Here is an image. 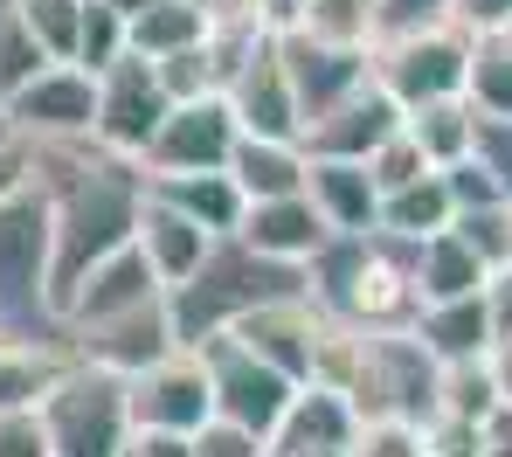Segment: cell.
<instances>
[{
	"instance_id": "cell-1",
	"label": "cell",
	"mask_w": 512,
	"mask_h": 457,
	"mask_svg": "<svg viewBox=\"0 0 512 457\" xmlns=\"http://www.w3.org/2000/svg\"><path fill=\"white\" fill-rule=\"evenodd\" d=\"M35 146V187L49 194V229H56V305L77 277L132 243L146 167L97 146V139H28Z\"/></svg>"
},
{
	"instance_id": "cell-2",
	"label": "cell",
	"mask_w": 512,
	"mask_h": 457,
	"mask_svg": "<svg viewBox=\"0 0 512 457\" xmlns=\"http://www.w3.org/2000/svg\"><path fill=\"white\" fill-rule=\"evenodd\" d=\"M284 291H305V264H284V257H263L256 243H243L236 229L208 243V257L167 291L173 305V333L194 347L208 333H229L250 305L263 298H284Z\"/></svg>"
},
{
	"instance_id": "cell-3",
	"label": "cell",
	"mask_w": 512,
	"mask_h": 457,
	"mask_svg": "<svg viewBox=\"0 0 512 457\" xmlns=\"http://www.w3.org/2000/svg\"><path fill=\"white\" fill-rule=\"evenodd\" d=\"M0 326L7 333H63L56 312V229L49 194L21 187L0 201Z\"/></svg>"
},
{
	"instance_id": "cell-4",
	"label": "cell",
	"mask_w": 512,
	"mask_h": 457,
	"mask_svg": "<svg viewBox=\"0 0 512 457\" xmlns=\"http://www.w3.org/2000/svg\"><path fill=\"white\" fill-rule=\"evenodd\" d=\"M42 430H49V457H125L132 451L125 374L70 361V374L42 395Z\"/></svg>"
},
{
	"instance_id": "cell-5",
	"label": "cell",
	"mask_w": 512,
	"mask_h": 457,
	"mask_svg": "<svg viewBox=\"0 0 512 457\" xmlns=\"http://www.w3.org/2000/svg\"><path fill=\"white\" fill-rule=\"evenodd\" d=\"M353 409L360 416H416L429 423L443 402V361L416 340V326H381L360 340V367H353Z\"/></svg>"
},
{
	"instance_id": "cell-6",
	"label": "cell",
	"mask_w": 512,
	"mask_h": 457,
	"mask_svg": "<svg viewBox=\"0 0 512 457\" xmlns=\"http://www.w3.org/2000/svg\"><path fill=\"white\" fill-rule=\"evenodd\" d=\"M374 77L388 84V97L402 111H416L429 97H464L471 77V28L464 21H429L409 35H388L374 42Z\"/></svg>"
},
{
	"instance_id": "cell-7",
	"label": "cell",
	"mask_w": 512,
	"mask_h": 457,
	"mask_svg": "<svg viewBox=\"0 0 512 457\" xmlns=\"http://www.w3.org/2000/svg\"><path fill=\"white\" fill-rule=\"evenodd\" d=\"M125 409H132V430H180L194 437L208 416H215V381H208V361L201 347H173L153 367H139L125 381Z\"/></svg>"
},
{
	"instance_id": "cell-8",
	"label": "cell",
	"mask_w": 512,
	"mask_h": 457,
	"mask_svg": "<svg viewBox=\"0 0 512 457\" xmlns=\"http://www.w3.org/2000/svg\"><path fill=\"white\" fill-rule=\"evenodd\" d=\"M194 347H201L208 381H215V416H236V423H250V430L270 437V430L284 423L298 381H291L284 367H270L263 354H250L236 333H208V340H194Z\"/></svg>"
},
{
	"instance_id": "cell-9",
	"label": "cell",
	"mask_w": 512,
	"mask_h": 457,
	"mask_svg": "<svg viewBox=\"0 0 512 457\" xmlns=\"http://www.w3.org/2000/svg\"><path fill=\"white\" fill-rule=\"evenodd\" d=\"M167 104L173 97L160 91V70H153L139 49H125L111 70H97V118H90V139L111 146V153H125V160H139V153L153 146Z\"/></svg>"
},
{
	"instance_id": "cell-10",
	"label": "cell",
	"mask_w": 512,
	"mask_h": 457,
	"mask_svg": "<svg viewBox=\"0 0 512 457\" xmlns=\"http://www.w3.org/2000/svg\"><path fill=\"white\" fill-rule=\"evenodd\" d=\"M236 139H243V125H236V111H229V97H222V91L180 97V104H167V118H160V132H153V146L139 153V167H146V174H201V167H229Z\"/></svg>"
},
{
	"instance_id": "cell-11",
	"label": "cell",
	"mask_w": 512,
	"mask_h": 457,
	"mask_svg": "<svg viewBox=\"0 0 512 457\" xmlns=\"http://www.w3.org/2000/svg\"><path fill=\"white\" fill-rule=\"evenodd\" d=\"M0 104H7V118H14L21 139H90V118H97V77H90L84 63L56 56V63H42L21 91H7Z\"/></svg>"
},
{
	"instance_id": "cell-12",
	"label": "cell",
	"mask_w": 512,
	"mask_h": 457,
	"mask_svg": "<svg viewBox=\"0 0 512 457\" xmlns=\"http://www.w3.org/2000/svg\"><path fill=\"white\" fill-rule=\"evenodd\" d=\"M180 347V333H173V305L167 298H146V305H132V312H111V319H90V326H70V354L90 367H111V374H139V367H153L160 354Z\"/></svg>"
},
{
	"instance_id": "cell-13",
	"label": "cell",
	"mask_w": 512,
	"mask_h": 457,
	"mask_svg": "<svg viewBox=\"0 0 512 457\" xmlns=\"http://www.w3.org/2000/svg\"><path fill=\"white\" fill-rule=\"evenodd\" d=\"M229 333H236L250 354H263L270 367H284L291 381H312V354H319V333H326V305H319L312 291H284V298L250 305Z\"/></svg>"
},
{
	"instance_id": "cell-14",
	"label": "cell",
	"mask_w": 512,
	"mask_h": 457,
	"mask_svg": "<svg viewBox=\"0 0 512 457\" xmlns=\"http://www.w3.org/2000/svg\"><path fill=\"white\" fill-rule=\"evenodd\" d=\"M222 97H229L236 125L256 132V139H298V132H305V118H298V91H291V70H284L277 35H263L250 56L236 63V77L222 84Z\"/></svg>"
},
{
	"instance_id": "cell-15",
	"label": "cell",
	"mask_w": 512,
	"mask_h": 457,
	"mask_svg": "<svg viewBox=\"0 0 512 457\" xmlns=\"http://www.w3.org/2000/svg\"><path fill=\"white\" fill-rule=\"evenodd\" d=\"M277 49H284V70H291V91H298V118H305V125L326 118L346 91H360V84L374 77V49L312 42V35H298V28H284Z\"/></svg>"
},
{
	"instance_id": "cell-16",
	"label": "cell",
	"mask_w": 512,
	"mask_h": 457,
	"mask_svg": "<svg viewBox=\"0 0 512 457\" xmlns=\"http://www.w3.org/2000/svg\"><path fill=\"white\" fill-rule=\"evenodd\" d=\"M146 298H167V284L160 271L146 264V250L139 243H118L111 257H97L70 291H63V333L70 326H90V319H111V312H132V305H146Z\"/></svg>"
},
{
	"instance_id": "cell-17",
	"label": "cell",
	"mask_w": 512,
	"mask_h": 457,
	"mask_svg": "<svg viewBox=\"0 0 512 457\" xmlns=\"http://www.w3.org/2000/svg\"><path fill=\"white\" fill-rule=\"evenodd\" d=\"M402 118H409V111L388 97V84H381V77H367V84H360V91H346L326 118H312V125L298 132V146H305V153H333V160H367L381 139H395V132H402Z\"/></svg>"
},
{
	"instance_id": "cell-18",
	"label": "cell",
	"mask_w": 512,
	"mask_h": 457,
	"mask_svg": "<svg viewBox=\"0 0 512 457\" xmlns=\"http://www.w3.org/2000/svg\"><path fill=\"white\" fill-rule=\"evenodd\" d=\"M353 395L346 388H326V381H298L284 423L270 430V457H312V451H346L353 444Z\"/></svg>"
},
{
	"instance_id": "cell-19",
	"label": "cell",
	"mask_w": 512,
	"mask_h": 457,
	"mask_svg": "<svg viewBox=\"0 0 512 457\" xmlns=\"http://www.w3.org/2000/svg\"><path fill=\"white\" fill-rule=\"evenodd\" d=\"M236 236L256 243L263 257H284V264H305L326 236H333V222L319 215V201L305 194V187H291V194H263L243 208V222H236Z\"/></svg>"
},
{
	"instance_id": "cell-20",
	"label": "cell",
	"mask_w": 512,
	"mask_h": 457,
	"mask_svg": "<svg viewBox=\"0 0 512 457\" xmlns=\"http://www.w3.org/2000/svg\"><path fill=\"white\" fill-rule=\"evenodd\" d=\"M70 333H7L0 326V409H42V395L70 374Z\"/></svg>"
},
{
	"instance_id": "cell-21",
	"label": "cell",
	"mask_w": 512,
	"mask_h": 457,
	"mask_svg": "<svg viewBox=\"0 0 512 457\" xmlns=\"http://www.w3.org/2000/svg\"><path fill=\"white\" fill-rule=\"evenodd\" d=\"M132 243L146 250V264L160 271V284H180V277L194 271L201 257H208V243H215V229H201L187 208H173L167 194H153L146 187V201H139V229H132Z\"/></svg>"
},
{
	"instance_id": "cell-22",
	"label": "cell",
	"mask_w": 512,
	"mask_h": 457,
	"mask_svg": "<svg viewBox=\"0 0 512 457\" xmlns=\"http://www.w3.org/2000/svg\"><path fill=\"white\" fill-rule=\"evenodd\" d=\"M305 194L319 201V215L333 229H381V187L367 174V160L305 153Z\"/></svg>"
},
{
	"instance_id": "cell-23",
	"label": "cell",
	"mask_w": 512,
	"mask_h": 457,
	"mask_svg": "<svg viewBox=\"0 0 512 457\" xmlns=\"http://www.w3.org/2000/svg\"><path fill=\"white\" fill-rule=\"evenodd\" d=\"M416 340H423L436 361H478V354H492V340H499L492 298L471 291V298H436V305H423L416 312Z\"/></svg>"
},
{
	"instance_id": "cell-24",
	"label": "cell",
	"mask_w": 512,
	"mask_h": 457,
	"mask_svg": "<svg viewBox=\"0 0 512 457\" xmlns=\"http://www.w3.org/2000/svg\"><path fill=\"white\" fill-rule=\"evenodd\" d=\"M416 291H423V305L436 298H471V291H492V264L457 236V229H436L416 243Z\"/></svg>"
},
{
	"instance_id": "cell-25",
	"label": "cell",
	"mask_w": 512,
	"mask_h": 457,
	"mask_svg": "<svg viewBox=\"0 0 512 457\" xmlns=\"http://www.w3.org/2000/svg\"><path fill=\"white\" fill-rule=\"evenodd\" d=\"M153 194H167L173 208H187L201 229H215V236H229L236 222H243V208H250V194L236 187L229 167H201V174H146Z\"/></svg>"
},
{
	"instance_id": "cell-26",
	"label": "cell",
	"mask_w": 512,
	"mask_h": 457,
	"mask_svg": "<svg viewBox=\"0 0 512 457\" xmlns=\"http://www.w3.org/2000/svg\"><path fill=\"white\" fill-rule=\"evenodd\" d=\"M229 174H236V187L250 201L291 194V187H305V146L298 139H256V132H243L236 153H229Z\"/></svg>"
},
{
	"instance_id": "cell-27",
	"label": "cell",
	"mask_w": 512,
	"mask_h": 457,
	"mask_svg": "<svg viewBox=\"0 0 512 457\" xmlns=\"http://www.w3.org/2000/svg\"><path fill=\"white\" fill-rule=\"evenodd\" d=\"M457 222V201H450V181H443V167H429L423 181L395 187V194H381V229H395V236H409V243H423L436 229H450Z\"/></svg>"
},
{
	"instance_id": "cell-28",
	"label": "cell",
	"mask_w": 512,
	"mask_h": 457,
	"mask_svg": "<svg viewBox=\"0 0 512 457\" xmlns=\"http://www.w3.org/2000/svg\"><path fill=\"white\" fill-rule=\"evenodd\" d=\"M402 125H409V139L429 153V167H450V160L471 153V125H478V111H471V97H429V104H416Z\"/></svg>"
},
{
	"instance_id": "cell-29",
	"label": "cell",
	"mask_w": 512,
	"mask_h": 457,
	"mask_svg": "<svg viewBox=\"0 0 512 457\" xmlns=\"http://www.w3.org/2000/svg\"><path fill=\"white\" fill-rule=\"evenodd\" d=\"M471 111L512 118V28H478L471 35V77H464Z\"/></svg>"
},
{
	"instance_id": "cell-30",
	"label": "cell",
	"mask_w": 512,
	"mask_h": 457,
	"mask_svg": "<svg viewBox=\"0 0 512 457\" xmlns=\"http://www.w3.org/2000/svg\"><path fill=\"white\" fill-rule=\"evenodd\" d=\"M208 42V7L194 0H153L132 14V49L139 56H173V49H194Z\"/></svg>"
},
{
	"instance_id": "cell-31",
	"label": "cell",
	"mask_w": 512,
	"mask_h": 457,
	"mask_svg": "<svg viewBox=\"0 0 512 457\" xmlns=\"http://www.w3.org/2000/svg\"><path fill=\"white\" fill-rule=\"evenodd\" d=\"M298 35L340 42V49H374L381 42V21H374V0H305Z\"/></svg>"
},
{
	"instance_id": "cell-32",
	"label": "cell",
	"mask_w": 512,
	"mask_h": 457,
	"mask_svg": "<svg viewBox=\"0 0 512 457\" xmlns=\"http://www.w3.org/2000/svg\"><path fill=\"white\" fill-rule=\"evenodd\" d=\"M125 49H132V21H125L111 0H84V21H77V49H70V63H84L90 77H97V70H111Z\"/></svg>"
},
{
	"instance_id": "cell-33",
	"label": "cell",
	"mask_w": 512,
	"mask_h": 457,
	"mask_svg": "<svg viewBox=\"0 0 512 457\" xmlns=\"http://www.w3.org/2000/svg\"><path fill=\"white\" fill-rule=\"evenodd\" d=\"M42 63H56V56H49V49H42V35L21 21V7H14V0H0V97L21 91Z\"/></svg>"
},
{
	"instance_id": "cell-34",
	"label": "cell",
	"mask_w": 512,
	"mask_h": 457,
	"mask_svg": "<svg viewBox=\"0 0 512 457\" xmlns=\"http://www.w3.org/2000/svg\"><path fill=\"white\" fill-rule=\"evenodd\" d=\"M346 451L353 457H429V430L416 416H360Z\"/></svg>"
},
{
	"instance_id": "cell-35",
	"label": "cell",
	"mask_w": 512,
	"mask_h": 457,
	"mask_svg": "<svg viewBox=\"0 0 512 457\" xmlns=\"http://www.w3.org/2000/svg\"><path fill=\"white\" fill-rule=\"evenodd\" d=\"M492 271H506L512 264V201H485V208H457V222H450Z\"/></svg>"
},
{
	"instance_id": "cell-36",
	"label": "cell",
	"mask_w": 512,
	"mask_h": 457,
	"mask_svg": "<svg viewBox=\"0 0 512 457\" xmlns=\"http://www.w3.org/2000/svg\"><path fill=\"white\" fill-rule=\"evenodd\" d=\"M153 70H160V91L180 104V97H208L222 91L215 84V56H208V42H194V49H173V56H146Z\"/></svg>"
},
{
	"instance_id": "cell-37",
	"label": "cell",
	"mask_w": 512,
	"mask_h": 457,
	"mask_svg": "<svg viewBox=\"0 0 512 457\" xmlns=\"http://www.w3.org/2000/svg\"><path fill=\"white\" fill-rule=\"evenodd\" d=\"M367 174H374L381 194H395V187H409V181H423V174H429V153L409 139V125H402L395 139H381V146L367 153Z\"/></svg>"
},
{
	"instance_id": "cell-38",
	"label": "cell",
	"mask_w": 512,
	"mask_h": 457,
	"mask_svg": "<svg viewBox=\"0 0 512 457\" xmlns=\"http://www.w3.org/2000/svg\"><path fill=\"white\" fill-rule=\"evenodd\" d=\"M14 7H21V21L42 35V49H49V56H70V49H77L84 0H14Z\"/></svg>"
},
{
	"instance_id": "cell-39",
	"label": "cell",
	"mask_w": 512,
	"mask_h": 457,
	"mask_svg": "<svg viewBox=\"0 0 512 457\" xmlns=\"http://www.w3.org/2000/svg\"><path fill=\"white\" fill-rule=\"evenodd\" d=\"M194 457H270V437L236 423V416H208L194 430Z\"/></svg>"
},
{
	"instance_id": "cell-40",
	"label": "cell",
	"mask_w": 512,
	"mask_h": 457,
	"mask_svg": "<svg viewBox=\"0 0 512 457\" xmlns=\"http://www.w3.org/2000/svg\"><path fill=\"white\" fill-rule=\"evenodd\" d=\"M471 153L485 160V174H492V181H499V194L512 201V118L478 111V125H471Z\"/></svg>"
},
{
	"instance_id": "cell-41",
	"label": "cell",
	"mask_w": 512,
	"mask_h": 457,
	"mask_svg": "<svg viewBox=\"0 0 512 457\" xmlns=\"http://www.w3.org/2000/svg\"><path fill=\"white\" fill-rule=\"evenodd\" d=\"M374 21H381V42L388 35H409V28H429V21H457L450 0H374Z\"/></svg>"
},
{
	"instance_id": "cell-42",
	"label": "cell",
	"mask_w": 512,
	"mask_h": 457,
	"mask_svg": "<svg viewBox=\"0 0 512 457\" xmlns=\"http://www.w3.org/2000/svg\"><path fill=\"white\" fill-rule=\"evenodd\" d=\"M443 181H450V201H457V208H485V201H506V194H499V181L485 174V160H478V153L450 160V167H443Z\"/></svg>"
},
{
	"instance_id": "cell-43",
	"label": "cell",
	"mask_w": 512,
	"mask_h": 457,
	"mask_svg": "<svg viewBox=\"0 0 512 457\" xmlns=\"http://www.w3.org/2000/svg\"><path fill=\"white\" fill-rule=\"evenodd\" d=\"M0 457H49L42 409H0Z\"/></svg>"
},
{
	"instance_id": "cell-44",
	"label": "cell",
	"mask_w": 512,
	"mask_h": 457,
	"mask_svg": "<svg viewBox=\"0 0 512 457\" xmlns=\"http://www.w3.org/2000/svg\"><path fill=\"white\" fill-rule=\"evenodd\" d=\"M35 187V146L28 139H0V201Z\"/></svg>"
},
{
	"instance_id": "cell-45",
	"label": "cell",
	"mask_w": 512,
	"mask_h": 457,
	"mask_svg": "<svg viewBox=\"0 0 512 457\" xmlns=\"http://www.w3.org/2000/svg\"><path fill=\"white\" fill-rule=\"evenodd\" d=\"M450 14L478 35V28H512V0H450Z\"/></svg>"
},
{
	"instance_id": "cell-46",
	"label": "cell",
	"mask_w": 512,
	"mask_h": 457,
	"mask_svg": "<svg viewBox=\"0 0 512 457\" xmlns=\"http://www.w3.org/2000/svg\"><path fill=\"white\" fill-rule=\"evenodd\" d=\"M485 457H512V402L485 416Z\"/></svg>"
},
{
	"instance_id": "cell-47",
	"label": "cell",
	"mask_w": 512,
	"mask_h": 457,
	"mask_svg": "<svg viewBox=\"0 0 512 457\" xmlns=\"http://www.w3.org/2000/svg\"><path fill=\"white\" fill-rule=\"evenodd\" d=\"M298 14H305V0H256V21H263L270 35H284V28H298Z\"/></svg>"
},
{
	"instance_id": "cell-48",
	"label": "cell",
	"mask_w": 512,
	"mask_h": 457,
	"mask_svg": "<svg viewBox=\"0 0 512 457\" xmlns=\"http://www.w3.org/2000/svg\"><path fill=\"white\" fill-rule=\"evenodd\" d=\"M485 298H492V326L512 333V264H506V271H492V291H485Z\"/></svg>"
},
{
	"instance_id": "cell-49",
	"label": "cell",
	"mask_w": 512,
	"mask_h": 457,
	"mask_svg": "<svg viewBox=\"0 0 512 457\" xmlns=\"http://www.w3.org/2000/svg\"><path fill=\"white\" fill-rule=\"evenodd\" d=\"M492 374H499V395L512 402V333H499V340H492Z\"/></svg>"
},
{
	"instance_id": "cell-50",
	"label": "cell",
	"mask_w": 512,
	"mask_h": 457,
	"mask_svg": "<svg viewBox=\"0 0 512 457\" xmlns=\"http://www.w3.org/2000/svg\"><path fill=\"white\" fill-rule=\"evenodd\" d=\"M111 7H118V14L132 21V14H139V7H153V0H111Z\"/></svg>"
},
{
	"instance_id": "cell-51",
	"label": "cell",
	"mask_w": 512,
	"mask_h": 457,
	"mask_svg": "<svg viewBox=\"0 0 512 457\" xmlns=\"http://www.w3.org/2000/svg\"><path fill=\"white\" fill-rule=\"evenodd\" d=\"M0 139H21V132H14V118H7V104H0Z\"/></svg>"
},
{
	"instance_id": "cell-52",
	"label": "cell",
	"mask_w": 512,
	"mask_h": 457,
	"mask_svg": "<svg viewBox=\"0 0 512 457\" xmlns=\"http://www.w3.org/2000/svg\"><path fill=\"white\" fill-rule=\"evenodd\" d=\"M194 7H208V14H215V0H194Z\"/></svg>"
},
{
	"instance_id": "cell-53",
	"label": "cell",
	"mask_w": 512,
	"mask_h": 457,
	"mask_svg": "<svg viewBox=\"0 0 512 457\" xmlns=\"http://www.w3.org/2000/svg\"><path fill=\"white\" fill-rule=\"evenodd\" d=\"M125 457H132V451H125Z\"/></svg>"
}]
</instances>
